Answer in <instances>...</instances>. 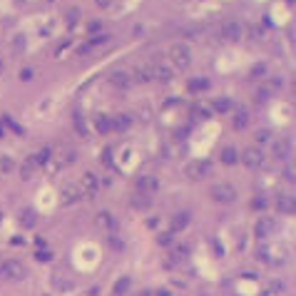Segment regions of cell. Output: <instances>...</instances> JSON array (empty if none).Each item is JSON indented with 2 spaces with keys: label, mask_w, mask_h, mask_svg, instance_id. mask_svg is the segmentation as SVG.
<instances>
[{
  "label": "cell",
  "mask_w": 296,
  "mask_h": 296,
  "mask_svg": "<svg viewBox=\"0 0 296 296\" xmlns=\"http://www.w3.org/2000/svg\"><path fill=\"white\" fill-rule=\"evenodd\" d=\"M212 107H207V105H192V119H207V117H212Z\"/></svg>",
  "instance_id": "d6986e66"
},
{
  "label": "cell",
  "mask_w": 296,
  "mask_h": 296,
  "mask_svg": "<svg viewBox=\"0 0 296 296\" xmlns=\"http://www.w3.org/2000/svg\"><path fill=\"white\" fill-rule=\"evenodd\" d=\"M209 194H212V199L217 204H232V202H237V189L232 184H214Z\"/></svg>",
  "instance_id": "5b68a950"
},
{
  "label": "cell",
  "mask_w": 296,
  "mask_h": 296,
  "mask_svg": "<svg viewBox=\"0 0 296 296\" xmlns=\"http://www.w3.org/2000/svg\"><path fill=\"white\" fill-rule=\"evenodd\" d=\"M155 296H175V294H172V291H170V289H160V291H157V294H155Z\"/></svg>",
  "instance_id": "7bdbcfd3"
},
{
  "label": "cell",
  "mask_w": 296,
  "mask_h": 296,
  "mask_svg": "<svg viewBox=\"0 0 296 296\" xmlns=\"http://www.w3.org/2000/svg\"><path fill=\"white\" fill-rule=\"evenodd\" d=\"M80 197H82V192H80V187H77V184H62V189H60V202H62L65 207L77 204V202H80Z\"/></svg>",
  "instance_id": "52a82bcc"
},
{
  "label": "cell",
  "mask_w": 296,
  "mask_h": 296,
  "mask_svg": "<svg viewBox=\"0 0 296 296\" xmlns=\"http://www.w3.org/2000/svg\"><path fill=\"white\" fill-rule=\"evenodd\" d=\"M35 170H38V167H35V162H33V160L23 162V165H20V179H25V182H28V179L35 175Z\"/></svg>",
  "instance_id": "cb8c5ba5"
},
{
  "label": "cell",
  "mask_w": 296,
  "mask_h": 296,
  "mask_svg": "<svg viewBox=\"0 0 296 296\" xmlns=\"http://www.w3.org/2000/svg\"><path fill=\"white\" fill-rule=\"evenodd\" d=\"M276 209H279V214H294V212H296L294 197H291V194H279V199H276Z\"/></svg>",
  "instance_id": "7c38bea8"
},
{
  "label": "cell",
  "mask_w": 296,
  "mask_h": 296,
  "mask_svg": "<svg viewBox=\"0 0 296 296\" xmlns=\"http://www.w3.org/2000/svg\"><path fill=\"white\" fill-rule=\"evenodd\" d=\"M269 95H271V92H266V90H259V92H256V100H259V102H264Z\"/></svg>",
  "instance_id": "60d3db41"
},
{
  "label": "cell",
  "mask_w": 296,
  "mask_h": 296,
  "mask_svg": "<svg viewBox=\"0 0 296 296\" xmlns=\"http://www.w3.org/2000/svg\"><path fill=\"white\" fill-rule=\"evenodd\" d=\"M0 137H3V124H0Z\"/></svg>",
  "instance_id": "c3c4849f"
},
{
  "label": "cell",
  "mask_w": 296,
  "mask_h": 296,
  "mask_svg": "<svg viewBox=\"0 0 296 296\" xmlns=\"http://www.w3.org/2000/svg\"><path fill=\"white\" fill-rule=\"evenodd\" d=\"M77 18H80V10H77V8L67 10V25H75V23H77Z\"/></svg>",
  "instance_id": "8d00e7d4"
},
{
  "label": "cell",
  "mask_w": 296,
  "mask_h": 296,
  "mask_svg": "<svg viewBox=\"0 0 296 296\" xmlns=\"http://www.w3.org/2000/svg\"><path fill=\"white\" fill-rule=\"evenodd\" d=\"M256 139H259V142H266V139H269V132H266V129L256 132Z\"/></svg>",
  "instance_id": "b9f144b4"
},
{
  "label": "cell",
  "mask_w": 296,
  "mask_h": 296,
  "mask_svg": "<svg viewBox=\"0 0 296 296\" xmlns=\"http://www.w3.org/2000/svg\"><path fill=\"white\" fill-rule=\"evenodd\" d=\"M284 177H286L289 182H294V170H286V172H284Z\"/></svg>",
  "instance_id": "f6af8a7d"
},
{
  "label": "cell",
  "mask_w": 296,
  "mask_h": 296,
  "mask_svg": "<svg viewBox=\"0 0 296 296\" xmlns=\"http://www.w3.org/2000/svg\"><path fill=\"white\" fill-rule=\"evenodd\" d=\"M271 229H274V224H271L266 217H264V219H259V222H256V227H254V232H256V237H259V239H266Z\"/></svg>",
  "instance_id": "ac0fdd59"
},
{
  "label": "cell",
  "mask_w": 296,
  "mask_h": 296,
  "mask_svg": "<svg viewBox=\"0 0 296 296\" xmlns=\"http://www.w3.org/2000/svg\"><path fill=\"white\" fill-rule=\"evenodd\" d=\"M95 127H97L100 134L115 132V124H112V117H110V115H95Z\"/></svg>",
  "instance_id": "4fadbf2b"
},
{
  "label": "cell",
  "mask_w": 296,
  "mask_h": 296,
  "mask_svg": "<svg viewBox=\"0 0 296 296\" xmlns=\"http://www.w3.org/2000/svg\"><path fill=\"white\" fill-rule=\"evenodd\" d=\"M132 296H152L150 291H137V294H132Z\"/></svg>",
  "instance_id": "bcb514c9"
},
{
  "label": "cell",
  "mask_w": 296,
  "mask_h": 296,
  "mask_svg": "<svg viewBox=\"0 0 296 296\" xmlns=\"http://www.w3.org/2000/svg\"><path fill=\"white\" fill-rule=\"evenodd\" d=\"M105 43H110V35H105V33H102V35H95V38H92L87 45H90V50H92V48H97V45H105Z\"/></svg>",
  "instance_id": "1f68e13d"
},
{
  "label": "cell",
  "mask_w": 296,
  "mask_h": 296,
  "mask_svg": "<svg viewBox=\"0 0 296 296\" xmlns=\"http://www.w3.org/2000/svg\"><path fill=\"white\" fill-rule=\"evenodd\" d=\"M97 224L105 227V229H110V227L115 224V217H112L110 212H100V214H97Z\"/></svg>",
  "instance_id": "484cf974"
},
{
  "label": "cell",
  "mask_w": 296,
  "mask_h": 296,
  "mask_svg": "<svg viewBox=\"0 0 296 296\" xmlns=\"http://www.w3.org/2000/svg\"><path fill=\"white\" fill-rule=\"evenodd\" d=\"M72 119H75V129H77V134H80V137H87V127H85L82 117H80V115L75 112V117H72Z\"/></svg>",
  "instance_id": "f546056e"
},
{
  "label": "cell",
  "mask_w": 296,
  "mask_h": 296,
  "mask_svg": "<svg viewBox=\"0 0 296 296\" xmlns=\"http://www.w3.org/2000/svg\"><path fill=\"white\" fill-rule=\"evenodd\" d=\"M256 259H259V261H269V259H271L269 249H266V246H259V249H256Z\"/></svg>",
  "instance_id": "e575fe53"
},
{
  "label": "cell",
  "mask_w": 296,
  "mask_h": 296,
  "mask_svg": "<svg viewBox=\"0 0 296 296\" xmlns=\"http://www.w3.org/2000/svg\"><path fill=\"white\" fill-rule=\"evenodd\" d=\"M289 152H291V139H279V142H274V157H276V160H286Z\"/></svg>",
  "instance_id": "9a60e30c"
},
{
  "label": "cell",
  "mask_w": 296,
  "mask_h": 296,
  "mask_svg": "<svg viewBox=\"0 0 296 296\" xmlns=\"http://www.w3.org/2000/svg\"><path fill=\"white\" fill-rule=\"evenodd\" d=\"M266 72H269V67H266L264 62H259V65H254V67L249 70V77H254V80H256V77H264Z\"/></svg>",
  "instance_id": "83f0119b"
},
{
  "label": "cell",
  "mask_w": 296,
  "mask_h": 296,
  "mask_svg": "<svg viewBox=\"0 0 296 296\" xmlns=\"http://www.w3.org/2000/svg\"><path fill=\"white\" fill-rule=\"evenodd\" d=\"M187 87H189V92H202V90H209V80L207 77H194V80L187 82Z\"/></svg>",
  "instance_id": "ffe728a7"
},
{
  "label": "cell",
  "mask_w": 296,
  "mask_h": 296,
  "mask_svg": "<svg viewBox=\"0 0 296 296\" xmlns=\"http://www.w3.org/2000/svg\"><path fill=\"white\" fill-rule=\"evenodd\" d=\"M129 284H132V281H129V276H122V279L115 284V289H112V296H124V294L129 291Z\"/></svg>",
  "instance_id": "603a6c76"
},
{
  "label": "cell",
  "mask_w": 296,
  "mask_h": 296,
  "mask_svg": "<svg viewBox=\"0 0 296 296\" xmlns=\"http://www.w3.org/2000/svg\"><path fill=\"white\" fill-rule=\"evenodd\" d=\"M189 256V246H184V244H179V246H175L172 251H170V259H167V266H175V264H179V261H184Z\"/></svg>",
  "instance_id": "5bb4252c"
},
{
  "label": "cell",
  "mask_w": 296,
  "mask_h": 296,
  "mask_svg": "<svg viewBox=\"0 0 296 296\" xmlns=\"http://www.w3.org/2000/svg\"><path fill=\"white\" fill-rule=\"evenodd\" d=\"M212 175V162L209 160H192L187 167H184V177L192 179V182H202Z\"/></svg>",
  "instance_id": "6da1fadb"
},
{
  "label": "cell",
  "mask_w": 296,
  "mask_h": 296,
  "mask_svg": "<svg viewBox=\"0 0 296 296\" xmlns=\"http://www.w3.org/2000/svg\"><path fill=\"white\" fill-rule=\"evenodd\" d=\"M162 246H170L172 241H175V232H165V234H160V239H157Z\"/></svg>",
  "instance_id": "d6a6232c"
},
{
  "label": "cell",
  "mask_w": 296,
  "mask_h": 296,
  "mask_svg": "<svg viewBox=\"0 0 296 296\" xmlns=\"http://www.w3.org/2000/svg\"><path fill=\"white\" fill-rule=\"evenodd\" d=\"M80 192H82V194H90V197H95V194L100 192V182H97V175H92V172L82 175V184H80Z\"/></svg>",
  "instance_id": "ba28073f"
},
{
  "label": "cell",
  "mask_w": 296,
  "mask_h": 296,
  "mask_svg": "<svg viewBox=\"0 0 296 296\" xmlns=\"http://www.w3.org/2000/svg\"><path fill=\"white\" fill-rule=\"evenodd\" d=\"M95 3H97L100 8H110V0H95Z\"/></svg>",
  "instance_id": "ee69618b"
},
{
  "label": "cell",
  "mask_w": 296,
  "mask_h": 296,
  "mask_svg": "<svg viewBox=\"0 0 296 296\" xmlns=\"http://www.w3.org/2000/svg\"><path fill=\"white\" fill-rule=\"evenodd\" d=\"M152 72H155V80H160V82H170V80H172V72H170V67H165V65H155Z\"/></svg>",
  "instance_id": "7402d4cb"
},
{
  "label": "cell",
  "mask_w": 296,
  "mask_h": 296,
  "mask_svg": "<svg viewBox=\"0 0 296 296\" xmlns=\"http://www.w3.org/2000/svg\"><path fill=\"white\" fill-rule=\"evenodd\" d=\"M20 80H33V70H30V67H25V70L20 72Z\"/></svg>",
  "instance_id": "ab89813d"
},
{
  "label": "cell",
  "mask_w": 296,
  "mask_h": 296,
  "mask_svg": "<svg viewBox=\"0 0 296 296\" xmlns=\"http://www.w3.org/2000/svg\"><path fill=\"white\" fill-rule=\"evenodd\" d=\"M189 219H192V214L189 212H177L175 217H172V224H170V232H182V229H187L189 227Z\"/></svg>",
  "instance_id": "8fae6325"
},
{
  "label": "cell",
  "mask_w": 296,
  "mask_h": 296,
  "mask_svg": "<svg viewBox=\"0 0 296 296\" xmlns=\"http://www.w3.org/2000/svg\"><path fill=\"white\" fill-rule=\"evenodd\" d=\"M222 38H224V40H229V43H237V40L241 38V25H239L237 20L224 23V25H222Z\"/></svg>",
  "instance_id": "9c48e42d"
},
{
  "label": "cell",
  "mask_w": 296,
  "mask_h": 296,
  "mask_svg": "<svg viewBox=\"0 0 296 296\" xmlns=\"http://www.w3.org/2000/svg\"><path fill=\"white\" fill-rule=\"evenodd\" d=\"M50 259H53L50 249H38V261H50Z\"/></svg>",
  "instance_id": "74e56055"
},
{
  "label": "cell",
  "mask_w": 296,
  "mask_h": 296,
  "mask_svg": "<svg viewBox=\"0 0 296 296\" xmlns=\"http://www.w3.org/2000/svg\"><path fill=\"white\" fill-rule=\"evenodd\" d=\"M284 289V284H279V281H274L269 289H266V296H279V291Z\"/></svg>",
  "instance_id": "d590c367"
},
{
  "label": "cell",
  "mask_w": 296,
  "mask_h": 296,
  "mask_svg": "<svg viewBox=\"0 0 296 296\" xmlns=\"http://www.w3.org/2000/svg\"><path fill=\"white\" fill-rule=\"evenodd\" d=\"M112 124H115V132H127L129 124H132V117L127 112H119V115L112 117Z\"/></svg>",
  "instance_id": "2e32d148"
},
{
  "label": "cell",
  "mask_w": 296,
  "mask_h": 296,
  "mask_svg": "<svg viewBox=\"0 0 296 296\" xmlns=\"http://www.w3.org/2000/svg\"><path fill=\"white\" fill-rule=\"evenodd\" d=\"M132 207H150V197H142V194H137V197L132 199Z\"/></svg>",
  "instance_id": "836d02e7"
},
{
  "label": "cell",
  "mask_w": 296,
  "mask_h": 296,
  "mask_svg": "<svg viewBox=\"0 0 296 296\" xmlns=\"http://www.w3.org/2000/svg\"><path fill=\"white\" fill-rule=\"evenodd\" d=\"M110 85H115L119 90H127L132 85V75L124 72V70H115V72H110Z\"/></svg>",
  "instance_id": "30bf717a"
},
{
  "label": "cell",
  "mask_w": 296,
  "mask_h": 296,
  "mask_svg": "<svg viewBox=\"0 0 296 296\" xmlns=\"http://www.w3.org/2000/svg\"><path fill=\"white\" fill-rule=\"evenodd\" d=\"M246 122H249V115H246L244 110H239V112L234 115V129H244Z\"/></svg>",
  "instance_id": "d4e9b609"
},
{
  "label": "cell",
  "mask_w": 296,
  "mask_h": 296,
  "mask_svg": "<svg viewBox=\"0 0 296 296\" xmlns=\"http://www.w3.org/2000/svg\"><path fill=\"white\" fill-rule=\"evenodd\" d=\"M241 162H244L249 170H261V167H264V155H261V150H254V147H249V150H244V155H241Z\"/></svg>",
  "instance_id": "8992f818"
},
{
  "label": "cell",
  "mask_w": 296,
  "mask_h": 296,
  "mask_svg": "<svg viewBox=\"0 0 296 296\" xmlns=\"http://www.w3.org/2000/svg\"><path fill=\"white\" fill-rule=\"evenodd\" d=\"M107 241H110V244H112L115 249H122V241H119V239H117L115 234H110V237H107Z\"/></svg>",
  "instance_id": "f35d334b"
},
{
  "label": "cell",
  "mask_w": 296,
  "mask_h": 296,
  "mask_svg": "<svg viewBox=\"0 0 296 296\" xmlns=\"http://www.w3.org/2000/svg\"><path fill=\"white\" fill-rule=\"evenodd\" d=\"M139 80H142V82H150V80H155L152 65H150V67H139Z\"/></svg>",
  "instance_id": "4dcf8cb0"
},
{
  "label": "cell",
  "mask_w": 296,
  "mask_h": 296,
  "mask_svg": "<svg viewBox=\"0 0 296 296\" xmlns=\"http://www.w3.org/2000/svg\"><path fill=\"white\" fill-rule=\"evenodd\" d=\"M170 60L177 65V70H187L189 62H192V53L184 43H177V45L170 48Z\"/></svg>",
  "instance_id": "3957f363"
},
{
  "label": "cell",
  "mask_w": 296,
  "mask_h": 296,
  "mask_svg": "<svg viewBox=\"0 0 296 296\" xmlns=\"http://www.w3.org/2000/svg\"><path fill=\"white\" fill-rule=\"evenodd\" d=\"M13 167H15V162L10 157H0V175H10Z\"/></svg>",
  "instance_id": "4316f807"
},
{
  "label": "cell",
  "mask_w": 296,
  "mask_h": 296,
  "mask_svg": "<svg viewBox=\"0 0 296 296\" xmlns=\"http://www.w3.org/2000/svg\"><path fill=\"white\" fill-rule=\"evenodd\" d=\"M212 110H217V112H229V110H232V100L219 97V100L214 102V107H212Z\"/></svg>",
  "instance_id": "f1b7e54d"
},
{
  "label": "cell",
  "mask_w": 296,
  "mask_h": 296,
  "mask_svg": "<svg viewBox=\"0 0 296 296\" xmlns=\"http://www.w3.org/2000/svg\"><path fill=\"white\" fill-rule=\"evenodd\" d=\"M25 274V266L18 259H8L0 264V281H20Z\"/></svg>",
  "instance_id": "7a4b0ae2"
},
{
  "label": "cell",
  "mask_w": 296,
  "mask_h": 296,
  "mask_svg": "<svg viewBox=\"0 0 296 296\" xmlns=\"http://www.w3.org/2000/svg\"><path fill=\"white\" fill-rule=\"evenodd\" d=\"M20 224H23L25 229H33V227L38 224V217H35V212H33V209H23V214H20Z\"/></svg>",
  "instance_id": "44dd1931"
},
{
  "label": "cell",
  "mask_w": 296,
  "mask_h": 296,
  "mask_svg": "<svg viewBox=\"0 0 296 296\" xmlns=\"http://www.w3.org/2000/svg\"><path fill=\"white\" fill-rule=\"evenodd\" d=\"M0 72H3V58H0Z\"/></svg>",
  "instance_id": "7dc6e473"
},
{
  "label": "cell",
  "mask_w": 296,
  "mask_h": 296,
  "mask_svg": "<svg viewBox=\"0 0 296 296\" xmlns=\"http://www.w3.org/2000/svg\"><path fill=\"white\" fill-rule=\"evenodd\" d=\"M134 187H137V194H142V197H152V194L160 189V179H157L155 175H139L137 182H134Z\"/></svg>",
  "instance_id": "277c9868"
},
{
  "label": "cell",
  "mask_w": 296,
  "mask_h": 296,
  "mask_svg": "<svg viewBox=\"0 0 296 296\" xmlns=\"http://www.w3.org/2000/svg\"><path fill=\"white\" fill-rule=\"evenodd\" d=\"M222 162H224V165H229V167L239 162V152H237V147H232V144H227V147H224V150H222Z\"/></svg>",
  "instance_id": "e0dca14e"
}]
</instances>
